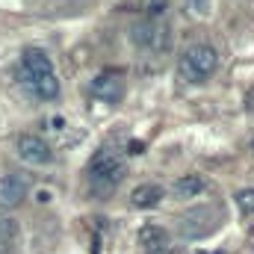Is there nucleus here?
Returning a JSON list of instances; mask_svg holds the SVG:
<instances>
[{"label":"nucleus","instance_id":"1","mask_svg":"<svg viewBox=\"0 0 254 254\" xmlns=\"http://www.w3.org/2000/svg\"><path fill=\"white\" fill-rule=\"evenodd\" d=\"M21 80L42 101H57L60 98V80H57L54 63L42 51H27L24 54V60H21Z\"/></svg>","mask_w":254,"mask_h":254},{"label":"nucleus","instance_id":"2","mask_svg":"<svg viewBox=\"0 0 254 254\" xmlns=\"http://www.w3.org/2000/svg\"><path fill=\"white\" fill-rule=\"evenodd\" d=\"M125 181V163L113 151H101L89 163V187L95 195H110Z\"/></svg>","mask_w":254,"mask_h":254},{"label":"nucleus","instance_id":"3","mask_svg":"<svg viewBox=\"0 0 254 254\" xmlns=\"http://www.w3.org/2000/svg\"><path fill=\"white\" fill-rule=\"evenodd\" d=\"M216 68H219V51L213 45L198 42V45H192V48L184 51V57L178 63V74L187 83H204Z\"/></svg>","mask_w":254,"mask_h":254},{"label":"nucleus","instance_id":"4","mask_svg":"<svg viewBox=\"0 0 254 254\" xmlns=\"http://www.w3.org/2000/svg\"><path fill=\"white\" fill-rule=\"evenodd\" d=\"M130 39H133V45L136 48H142V51H166V45H169V30L163 27V24H157V21H139V24H133V30H130Z\"/></svg>","mask_w":254,"mask_h":254},{"label":"nucleus","instance_id":"5","mask_svg":"<svg viewBox=\"0 0 254 254\" xmlns=\"http://www.w3.org/2000/svg\"><path fill=\"white\" fill-rule=\"evenodd\" d=\"M15 151H18V157H21L24 163H30V166H45V163L54 160V148H51L39 133H21V136L15 139Z\"/></svg>","mask_w":254,"mask_h":254},{"label":"nucleus","instance_id":"6","mask_svg":"<svg viewBox=\"0 0 254 254\" xmlns=\"http://www.w3.org/2000/svg\"><path fill=\"white\" fill-rule=\"evenodd\" d=\"M27 198V184L15 175H3L0 178V210H15L21 207Z\"/></svg>","mask_w":254,"mask_h":254},{"label":"nucleus","instance_id":"7","mask_svg":"<svg viewBox=\"0 0 254 254\" xmlns=\"http://www.w3.org/2000/svg\"><path fill=\"white\" fill-rule=\"evenodd\" d=\"M163 201V190L157 187V184H139L136 190L130 192V204L136 207V210H151V207H157Z\"/></svg>","mask_w":254,"mask_h":254},{"label":"nucleus","instance_id":"8","mask_svg":"<svg viewBox=\"0 0 254 254\" xmlns=\"http://www.w3.org/2000/svg\"><path fill=\"white\" fill-rule=\"evenodd\" d=\"M172 190H175L178 198H198L201 192L207 190V181H204L201 175H181Z\"/></svg>","mask_w":254,"mask_h":254},{"label":"nucleus","instance_id":"9","mask_svg":"<svg viewBox=\"0 0 254 254\" xmlns=\"http://www.w3.org/2000/svg\"><path fill=\"white\" fill-rule=\"evenodd\" d=\"M92 92L104 101H119L122 98V80H116L110 74H101V77L92 80Z\"/></svg>","mask_w":254,"mask_h":254},{"label":"nucleus","instance_id":"10","mask_svg":"<svg viewBox=\"0 0 254 254\" xmlns=\"http://www.w3.org/2000/svg\"><path fill=\"white\" fill-rule=\"evenodd\" d=\"M166 240H169V231L160 228V225H145V228H139V243L148 246V249H151V246H154V249H163Z\"/></svg>","mask_w":254,"mask_h":254},{"label":"nucleus","instance_id":"11","mask_svg":"<svg viewBox=\"0 0 254 254\" xmlns=\"http://www.w3.org/2000/svg\"><path fill=\"white\" fill-rule=\"evenodd\" d=\"M15 240H18V222L9 216H0V249H6V254H9Z\"/></svg>","mask_w":254,"mask_h":254},{"label":"nucleus","instance_id":"12","mask_svg":"<svg viewBox=\"0 0 254 254\" xmlns=\"http://www.w3.org/2000/svg\"><path fill=\"white\" fill-rule=\"evenodd\" d=\"M234 198H237V207H240L246 216H254V190H240Z\"/></svg>","mask_w":254,"mask_h":254},{"label":"nucleus","instance_id":"13","mask_svg":"<svg viewBox=\"0 0 254 254\" xmlns=\"http://www.w3.org/2000/svg\"><path fill=\"white\" fill-rule=\"evenodd\" d=\"M243 104H246V110H249V113L254 116V86L249 89V92H246V98H243Z\"/></svg>","mask_w":254,"mask_h":254},{"label":"nucleus","instance_id":"14","mask_svg":"<svg viewBox=\"0 0 254 254\" xmlns=\"http://www.w3.org/2000/svg\"><path fill=\"white\" fill-rule=\"evenodd\" d=\"M148 254H175V252H172V249H166V246H163V249H151V252H148Z\"/></svg>","mask_w":254,"mask_h":254}]
</instances>
